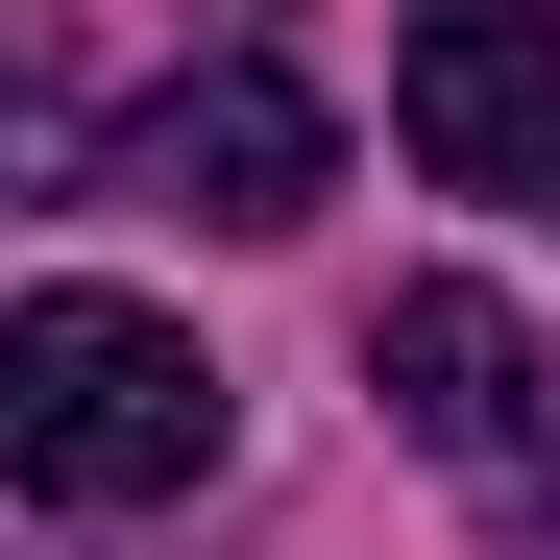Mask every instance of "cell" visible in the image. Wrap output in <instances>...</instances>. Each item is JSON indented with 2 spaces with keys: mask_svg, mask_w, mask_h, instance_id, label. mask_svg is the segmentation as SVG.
<instances>
[{
  "mask_svg": "<svg viewBox=\"0 0 560 560\" xmlns=\"http://www.w3.org/2000/svg\"><path fill=\"white\" fill-rule=\"evenodd\" d=\"M220 365L122 317V293H25L0 317V463H25V512H171V488H220Z\"/></svg>",
  "mask_w": 560,
  "mask_h": 560,
  "instance_id": "obj_1",
  "label": "cell"
},
{
  "mask_svg": "<svg viewBox=\"0 0 560 560\" xmlns=\"http://www.w3.org/2000/svg\"><path fill=\"white\" fill-rule=\"evenodd\" d=\"M122 196L268 244V220H317V196H341V122H317V73H293V49H220V73H171V98L122 122Z\"/></svg>",
  "mask_w": 560,
  "mask_h": 560,
  "instance_id": "obj_2",
  "label": "cell"
},
{
  "mask_svg": "<svg viewBox=\"0 0 560 560\" xmlns=\"http://www.w3.org/2000/svg\"><path fill=\"white\" fill-rule=\"evenodd\" d=\"M390 122H415L439 196H536L560 220V25L536 0H439V25L390 49Z\"/></svg>",
  "mask_w": 560,
  "mask_h": 560,
  "instance_id": "obj_3",
  "label": "cell"
},
{
  "mask_svg": "<svg viewBox=\"0 0 560 560\" xmlns=\"http://www.w3.org/2000/svg\"><path fill=\"white\" fill-rule=\"evenodd\" d=\"M365 390H390L439 463H488V488H512V463H560V365H536L512 293H463V268H415V293L365 317Z\"/></svg>",
  "mask_w": 560,
  "mask_h": 560,
  "instance_id": "obj_4",
  "label": "cell"
}]
</instances>
